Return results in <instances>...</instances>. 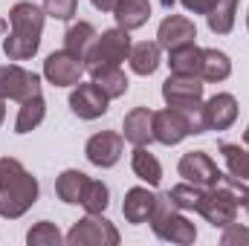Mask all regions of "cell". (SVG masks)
Returning a JSON list of instances; mask_svg holds the SVG:
<instances>
[{
    "instance_id": "cell-1",
    "label": "cell",
    "mask_w": 249,
    "mask_h": 246,
    "mask_svg": "<svg viewBox=\"0 0 249 246\" xmlns=\"http://www.w3.org/2000/svg\"><path fill=\"white\" fill-rule=\"evenodd\" d=\"M44 18L47 12L29 0L15 3L9 12V32L3 41V53L9 61H26L38 53L41 47V32H44Z\"/></svg>"
},
{
    "instance_id": "cell-2",
    "label": "cell",
    "mask_w": 249,
    "mask_h": 246,
    "mask_svg": "<svg viewBox=\"0 0 249 246\" xmlns=\"http://www.w3.org/2000/svg\"><path fill=\"white\" fill-rule=\"evenodd\" d=\"M38 200V180L15 159H0V217L18 220L23 217Z\"/></svg>"
},
{
    "instance_id": "cell-3",
    "label": "cell",
    "mask_w": 249,
    "mask_h": 246,
    "mask_svg": "<svg viewBox=\"0 0 249 246\" xmlns=\"http://www.w3.org/2000/svg\"><path fill=\"white\" fill-rule=\"evenodd\" d=\"M148 223H151V229H154V235L160 241H171V244H180V246H188L197 241L194 223L177 206H171V200L165 194H157V209H154Z\"/></svg>"
},
{
    "instance_id": "cell-4",
    "label": "cell",
    "mask_w": 249,
    "mask_h": 246,
    "mask_svg": "<svg viewBox=\"0 0 249 246\" xmlns=\"http://www.w3.org/2000/svg\"><path fill=\"white\" fill-rule=\"evenodd\" d=\"M241 209V197L235 188H229L226 183H217L212 188H203V197L197 203V214L206 217L214 229H223L229 223H235Z\"/></svg>"
},
{
    "instance_id": "cell-5",
    "label": "cell",
    "mask_w": 249,
    "mask_h": 246,
    "mask_svg": "<svg viewBox=\"0 0 249 246\" xmlns=\"http://www.w3.org/2000/svg\"><path fill=\"white\" fill-rule=\"evenodd\" d=\"M64 241L70 246H116L119 244V232L107 217L87 214L78 223H72V229L67 232Z\"/></svg>"
},
{
    "instance_id": "cell-6",
    "label": "cell",
    "mask_w": 249,
    "mask_h": 246,
    "mask_svg": "<svg viewBox=\"0 0 249 246\" xmlns=\"http://www.w3.org/2000/svg\"><path fill=\"white\" fill-rule=\"evenodd\" d=\"M130 35L127 29L116 26V29H107L102 35H96L93 41V50L87 53L84 67H96V64H122L130 55Z\"/></svg>"
},
{
    "instance_id": "cell-7",
    "label": "cell",
    "mask_w": 249,
    "mask_h": 246,
    "mask_svg": "<svg viewBox=\"0 0 249 246\" xmlns=\"http://www.w3.org/2000/svg\"><path fill=\"white\" fill-rule=\"evenodd\" d=\"M38 93H41V78L32 70H23L18 64H3L0 67V96L3 99L26 102Z\"/></svg>"
},
{
    "instance_id": "cell-8",
    "label": "cell",
    "mask_w": 249,
    "mask_h": 246,
    "mask_svg": "<svg viewBox=\"0 0 249 246\" xmlns=\"http://www.w3.org/2000/svg\"><path fill=\"white\" fill-rule=\"evenodd\" d=\"M84 70L87 67H84V61L78 55H72L67 50H58V53L47 55V61H44V78L50 84H55V87H75L81 81Z\"/></svg>"
},
{
    "instance_id": "cell-9",
    "label": "cell",
    "mask_w": 249,
    "mask_h": 246,
    "mask_svg": "<svg viewBox=\"0 0 249 246\" xmlns=\"http://www.w3.org/2000/svg\"><path fill=\"white\" fill-rule=\"evenodd\" d=\"M107 93L96 84V81H90V84H75V90L70 93V110L78 116V119H87V122H93V119H99V116H105L107 113Z\"/></svg>"
},
{
    "instance_id": "cell-10",
    "label": "cell",
    "mask_w": 249,
    "mask_h": 246,
    "mask_svg": "<svg viewBox=\"0 0 249 246\" xmlns=\"http://www.w3.org/2000/svg\"><path fill=\"white\" fill-rule=\"evenodd\" d=\"M177 171H180V177H183L186 183L203 185V188L217 185L220 177H223V171L214 165V159H212L206 151H188V154H183Z\"/></svg>"
},
{
    "instance_id": "cell-11",
    "label": "cell",
    "mask_w": 249,
    "mask_h": 246,
    "mask_svg": "<svg viewBox=\"0 0 249 246\" xmlns=\"http://www.w3.org/2000/svg\"><path fill=\"white\" fill-rule=\"evenodd\" d=\"M122 148H124V136L116 133V130H102L96 136L87 139V159L99 168H113L119 159H122Z\"/></svg>"
},
{
    "instance_id": "cell-12",
    "label": "cell",
    "mask_w": 249,
    "mask_h": 246,
    "mask_svg": "<svg viewBox=\"0 0 249 246\" xmlns=\"http://www.w3.org/2000/svg\"><path fill=\"white\" fill-rule=\"evenodd\" d=\"M194 38H197V26H194V20H188L186 15H168L160 23V29H157V44L162 50H168V53L194 44Z\"/></svg>"
},
{
    "instance_id": "cell-13",
    "label": "cell",
    "mask_w": 249,
    "mask_h": 246,
    "mask_svg": "<svg viewBox=\"0 0 249 246\" xmlns=\"http://www.w3.org/2000/svg\"><path fill=\"white\" fill-rule=\"evenodd\" d=\"M206 130H229L238 119V99L232 93H217L203 105Z\"/></svg>"
},
{
    "instance_id": "cell-14",
    "label": "cell",
    "mask_w": 249,
    "mask_h": 246,
    "mask_svg": "<svg viewBox=\"0 0 249 246\" xmlns=\"http://www.w3.org/2000/svg\"><path fill=\"white\" fill-rule=\"evenodd\" d=\"M186 136H191V127L174 107H165V110L154 113V142H160V145H180Z\"/></svg>"
},
{
    "instance_id": "cell-15",
    "label": "cell",
    "mask_w": 249,
    "mask_h": 246,
    "mask_svg": "<svg viewBox=\"0 0 249 246\" xmlns=\"http://www.w3.org/2000/svg\"><path fill=\"white\" fill-rule=\"evenodd\" d=\"M203 78L200 75H180L171 72L162 84V99L165 105H180V102H191V99H203Z\"/></svg>"
},
{
    "instance_id": "cell-16",
    "label": "cell",
    "mask_w": 249,
    "mask_h": 246,
    "mask_svg": "<svg viewBox=\"0 0 249 246\" xmlns=\"http://www.w3.org/2000/svg\"><path fill=\"white\" fill-rule=\"evenodd\" d=\"M122 136L133 148L154 142V110L148 107H133L122 122Z\"/></svg>"
},
{
    "instance_id": "cell-17",
    "label": "cell",
    "mask_w": 249,
    "mask_h": 246,
    "mask_svg": "<svg viewBox=\"0 0 249 246\" xmlns=\"http://www.w3.org/2000/svg\"><path fill=\"white\" fill-rule=\"evenodd\" d=\"M154 209H157V194H154V191L136 185V188H130V191L124 194L122 214H124L127 223H148L151 214H154Z\"/></svg>"
},
{
    "instance_id": "cell-18",
    "label": "cell",
    "mask_w": 249,
    "mask_h": 246,
    "mask_svg": "<svg viewBox=\"0 0 249 246\" xmlns=\"http://www.w3.org/2000/svg\"><path fill=\"white\" fill-rule=\"evenodd\" d=\"M87 72L107 93V99H119L127 93V75L119 70V64H96V67H87Z\"/></svg>"
},
{
    "instance_id": "cell-19",
    "label": "cell",
    "mask_w": 249,
    "mask_h": 246,
    "mask_svg": "<svg viewBox=\"0 0 249 246\" xmlns=\"http://www.w3.org/2000/svg\"><path fill=\"white\" fill-rule=\"evenodd\" d=\"M113 18H116V23H119L122 29L133 32V29H139V26L148 23V18H151V3H148V0H119L116 9H113Z\"/></svg>"
},
{
    "instance_id": "cell-20",
    "label": "cell",
    "mask_w": 249,
    "mask_h": 246,
    "mask_svg": "<svg viewBox=\"0 0 249 246\" xmlns=\"http://www.w3.org/2000/svg\"><path fill=\"white\" fill-rule=\"evenodd\" d=\"M93 41H96V29H93V23H87V20H78V23H72V26L64 32V50L72 53V55H78L81 61H84L87 53L93 50Z\"/></svg>"
},
{
    "instance_id": "cell-21",
    "label": "cell",
    "mask_w": 249,
    "mask_h": 246,
    "mask_svg": "<svg viewBox=\"0 0 249 246\" xmlns=\"http://www.w3.org/2000/svg\"><path fill=\"white\" fill-rule=\"evenodd\" d=\"M160 44H154V41H142V44H133L130 47V55H127V61H130V70L136 72V75H151V72H157V67H160Z\"/></svg>"
},
{
    "instance_id": "cell-22",
    "label": "cell",
    "mask_w": 249,
    "mask_h": 246,
    "mask_svg": "<svg viewBox=\"0 0 249 246\" xmlns=\"http://www.w3.org/2000/svg\"><path fill=\"white\" fill-rule=\"evenodd\" d=\"M87 183H90V177L84 171L70 168V171H64L61 177L55 180V194L61 197L64 203H70V206H81V197H84Z\"/></svg>"
},
{
    "instance_id": "cell-23",
    "label": "cell",
    "mask_w": 249,
    "mask_h": 246,
    "mask_svg": "<svg viewBox=\"0 0 249 246\" xmlns=\"http://www.w3.org/2000/svg\"><path fill=\"white\" fill-rule=\"evenodd\" d=\"M168 67H171V72H180V75H200V70H203V50L197 44L171 50L168 53Z\"/></svg>"
},
{
    "instance_id": "cell-24",
    "label": "cell",
    "mask_w": 249,
    "mask_h": 246,
    "mask_svg": "<svg viewBox=\"0 0 249 246\" xmlns=\"http://www.w3.org/2000/svg\"><path fill=\"white\" fill-rule=\"evenodd\" d=\"M130 168H133V174H136L142 183H148V185H160V180H162V165H160V159H157L154 154H148L145 145H139V148L133 151Z\"/></svg>"
},
{
    "instance_id": "cell-25",
    "label": "cell",
    "mask_w": 249,
    "mask_h": 246,
    "mask_svg": "<svg viewBox=\"0 0 249 246\" xmlns=\"http://www.w3.org/2000/svg\"><path fill=\"white\" fill-rule=\"evenodd\" d=\"M44 113H47V102H44L41 93L32 96V99H26V102H20V113H18V119H15V133H29V130H35L38 124L44 122Z\"/></svg>"
},
{
    "instance_id": "cell-26",
    "label": "cell",
    "mask_w": 249,
    "mask_h": 246,
    "mask_svg": "<svg viewBox=\"0 0 249 246\" xmlns=\"http://www.w3.org/2000/svg\"><path fill=\"white\" fill-rule=\"evenodd\" d=\"M235 15H238V0H217L206 15L209 29L214 35H229L235 26Z\"/></svg>"
},
{
    "instance_id": "cell-27",
    "label": "cell",
    "mask_w": 249,
    "mask_h": 246,
    "mask_svg": "<svg viewBox=\"0 0 249 246\" xmlns=\"http://www.w3.org/2000/svg\"><path fill=\"white\" fill-rule=\"evenodd\" d=\"M229 75H232V61H229L226 53L203 50V70H200L203 81H226Z\"/></svg>"
},
{
    "instance_id": "cell-28",
    "label": "cell",
    "mask_w": 249,
    "mask_h": 246,
    "mask_svg": "<svg viewBox=\"0 0 249 246\" xmlns=\"http://www.w3.org/2000/svg\"><path fill=\"white\" fill-rule=\"evenodd\" d=\"M220 154L226 159V168L232 177L238 180H249V151L241 145H232V142H220Z\"/></svg>"
},
{
    "instance_id": "cell-29",
    "label": "cell",
    "mask_w": 249,
    "mask_h": 246,
    "mask_svg": "<svg viewBox=\"0 0 249 246\" xmlns=\"http://www.w3.org/2000/svg\"><path fill=\"white\" fill-rule=\"evenodd\" d=\"M110 206V191L102 180H90L84 188V197H81V209L87 214H102L105 209Z\"/></svg>"
},
{
    "instance_id": "cell-30",
    "label": "cell",
    "mask_w": 249,
    "mask_h": 246,
    "mask_svg": "<svg viewBox=\"0 0 249 246\" xmlns=\"http://www.w3.org/2000/svg\"><path fill=\"white\" fill-rule=\"evenodd\" d=\"M165 197H168L171 206H177L180 211H197V203H200V197H203V185L180 183V185H174L171 191H165Z\"/></svg>"
},
{
    "instance_id": "cell-31",
    "label": "cell",
    "mask_w": 249,
    "mask_h": 246,
    "mask_svg": "<svg viewBox=\"0 0 249 246\" xmlns=\"http://www.w3.org/2000/svg\"><path fill=\"white\" fill-rule=\"evenodd\" d=\"M61 241L64 238H61V232H58V226L50 223V220L35 223V226L29 229V235H26V244L29 246H58Z\"/></svg>"
},
{
    "instance_id": "cell-32",
    "label": "cell",
    "mask_w": 249,
    "mask_h": 246,
    "mask_svg": "<svg viewBox=\"0 0 249 246\" xmlns=\"http://www.w3.org/2000/svg\"><path fill=\"white\" fill-rule=\"evenodd\" d=\"M78 0H44V12L55 20H70L75 15Z\"/></svg>"
},
{
    "instance_id": "cell-33",
    "label": "cell",
    "mask_w": 249,
    "mask_h": 246,
    "mask_svg": "<svg viewBox=\"0 0 249 246\" xmlns=\"http://www.w3.org/2000/svg\"><path fill=\"white\" fill-rule=\"evenodd\" d=\"M223 246H235V244H249V229H244L241 223H229L223 226V238H220Z\"/></svg>"
},
{
    "instance_id": "cell-34",
    "label": "cell",
    "mask_w": 249,
    "mask_h": 246,
    "mask_svg": "<svg viewBox=\"0 0 249 246\" xmlns=\"http://www.w3.org/2000/svg\"><path fill=\"white\" fill-rule=\"evenodd\" d=\"M180 3L186 6V12H191V15H209V9L217 0H180Z\"/></svg>"
},
{
    "instance_id": "cell-35",
    "label": "cell",
    "mask_w": 249,
    "mask_h": 246,
    "mask_svg": "<svg viewBox=\"0 0 249 246\" xmlns=\"http://www.w3.org/2000/svg\"><path fill=\"white\" fill-rule=\"evenodd\" d=\"M90 3H93V6H96L99 12H113L119 0H90Z\"/></svg>"
},
{
    "instance_id": "cell-36",
    "label": "cell",
    "mask_w": 249,
    "mask_h": 246,
    "mask_svg": "<svg viewBox=\"0 0 249 246\" xmlns=\"http://www.w3.org/2000/svg\"><path fill=\"white\" fill-rule=\"evenodd\" d=\"M3 119H6V99L0 96V124H3Z\"/></svg>"
},
{
    "instance_id": "cell-37",
    "label": "cell",
    "mask_w": 249,
    "mask_h": 246,
    "mask_svg": "<svg viewBox=\"0 0 249 246\" xmlns=\"http://www.w3.org/2000/svg\"><path fill=\"white\" fill-rule=\"evenodd\" d=\"M244 142L249 145V124H247V130H244Z\"/></svg>"
},
{
    "instance_id": "cell-38",
    "label": "cell",
    "mask_w": 249,
    "mask_h": 246,
    "mask_svg": "<svg viewBox=\"0 0 249 246\" xmlns=\"http://www.w3.org/2000/svg\"><path fill=\"white\" fill-rule=\"evenodd\" d=\"M244 209H247V214H249V197H247V200H244Z\"/></svg>"
},
{
    "instance_id": "cell-39",
    "label": "cell",
    "mask_w": 249,
    "mask_h": 246,
    "mask_svg": "<svg viewBox=\"0 0 249 246\" xmlns=\"http://www.w3.org/2000/svg\"><path fill=\"white\" fill-rule=\"evenodd\" d=\"M162 3H165V6H171V3H174V0H162Z\"/></svg>"
},
{
    "instance_id": "cell-40",
    "label": "cell",
    "mask_w": 249,
    "mask_h": 246,
    "mask_svg": "<svg viewBox=\"0 0 249 246\" xmlns=\"http://www.w3.org/2000/svg\"><path fill=\"white\" fill-rule=\"evenodd\" d=\"M247 26H249V15H247Z\"/></svg>"
}]
</instances>
